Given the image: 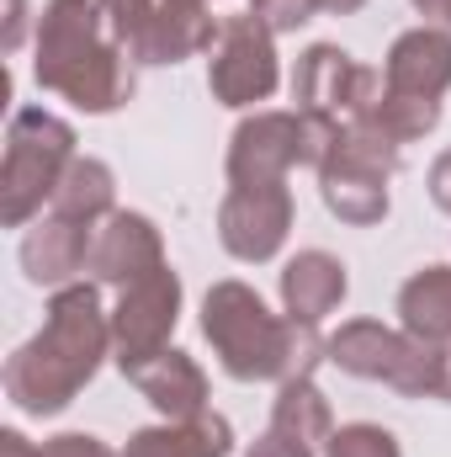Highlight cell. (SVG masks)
Wrapping results in <instances>:
<instances>
[{
	"mask_svg": "<svg viewBox=\"0 0 451 457\" xmlns=\"http://www.w3.org/2000/svg\"><path fill=\"white\" fill-rule=\"evenodd\" d=\"M202 336L234 383H276V388L292 378H314V367L324 361V341H330L308 320L271 314V303L239 277H224L208 287Z\"/></svg>",
	"mask_w": 451,
	"mask_h": 457,
	"instance_id": "3",
	"label": "cell"
},
{
	"mask_svg": "<svg viewBox=\"0 0 451 457\" xmlns=\"http://www.w3.org/2000/svg\"><path fill=\"white\" fill-rule=\"evenodd\" d=\"M298 219L292 187L271 181V187H228L218 203V245L239 266H266L282 255L287 234Z\"/></svg>",
	"mask_w": 451,
	"mask_h": 457,
	"instance_id": "9",
	"label": "cell"
},
{
	"mask_svg": "<svg viewBox=\"0 0 451 457\" xmlns=\"http://www.w3.org/2000/svg\"><path fill=\"white\" fill-rule=\"evenodd\" d=\"M271 426H276L282 436H292V442L324 453V442H330V431H335V410H330V399H324V388H319L314 378H292V383H282L276 399H271Z\"/></svg>",
	"mask_w": 451,
	"mask_h": 457,
	"instance_id": "20",
	"label": "cell"
},
{
	"mask_svg": "<svg viewBox=\"0 0 451 457\" xmlns=\"http://www.w3.org/2000/svg\"><path fill=\"white\" fill-rule=\"evenodd\" d=\"M122 378L138 388V399H149L160 410V420H192V415H208V372L192 351L181 345H165L133 367H122Z\"/></svg>",
	"mask_w": 451,
	"mask_h": 457,
	"instance_id": "13",
	"label": "cell"
},
{
	"mask_svg": "<svg viewBox=\"0 0 451 457\" xmlns=\"http://www.w3.org/2000/svg\"><path fill=\"white\" fill-rule=\"evenodd\" d=\"M441 102H430V96H393V91H382V102L372 107V117H361V122H377L398 149L404 144H420L425 133H436L441 128Z\"/></svg>",
	"mask_w": 451,
	"mask_h": 457,
	"instance_id": "23",
	"label": "cell"
},
{
	"mask_svg": "<svg viewBox=\"0 0 451 457\" xmlns=\"http://www.w3.org/2000/svg\"><path fill=\"white\" fill-rule=\"evenodd\" d=\"M292 102H298V112L361 122L382 102V70L361 64L340 43H308L298 54V70H292Z\"/></svg>",
	"mask_w": 451,
	"mask_h": 457,
	"instance_id": "7",
	"label": "cell"
},
{
	"mask_svg": "<svg viewBox=\"0 0 451 457\" xmlns=\"http://www.w3.org/2000/svg\"><path fill=\"white\" fill-rule=\"evenodd\" d=\"M244 457H319L314 447H303V442H292V436H282L276 426H266L250 447H244Z\"/></svg>",
	"mask_w": 451,
	"mask_h": 457,
	"instance_id": "28",
	"label": "cell"
},
{
	"mask_svg": "<svg viewBox=\"0 0 451 457\" xmlns=\"http://www.w3.org/2000/svg\"><path fill=\"white\" fill-rule=\"evenodd\" d=\"M27 27L37 32V21H32V5H27V0H5V32H0V48H5V54H21V43H27Z\"/></svg>",
	"mask_w": 451,
	"mask_h": 457,
	"instance_id": "29",
	"label": "cell"
},
{
	"mask_svg": "<svg viewBox=\"0 0 451 457\" xmlns=\"http://www.w3.org/2000/svg\"><path fill=\"white\" fill-rule=\"evenodd\" d=\"M404 165V149L377 128V122H345L335 154L324 160V170H350V176H377V181H393Z\"/></svg>",
	"mask_w": 451,
	"mask_h": 457,
	"instance_id": "22",
	"label": "cell"
},
{
	"mask_svg": "<svg viewBox=\"0 0 451 457\" xmlns=\"http://www.w3.org/2000/svg\"><path fill=\"white\" fill-rule=\"evenodd\" d=\"M43 457H122V453L112 442L91 436V431H59V436L43 442Z\"/></svg>",
	"mask_w": 451,
	"mask_h": 457,
	"instance_id": "27",
	"label": "cell"
},
{
	"mask_svg": "<svg viewBox=\"0 0 451 457\" xmlns=\"http://www.w3.org/2000/svg\"><path fill=\"white\" fill-rule=\"evenodd\" d=\"M202 5H213V0H202Z\"/></svg>",
	"mask_w": 451,
	"mask_h": 457,
	"instance_id": "35",
	"label": "cell"
},
{
	"mask_svg": "<svg viewBox=\"0 0 451 457\" xmlns=\"http://www.w3.org/2000/svg\"><path fill=\"white\" fill-rule=\"evenodd\" d=\"M398 330H409L414 341L447 345L451 341V261L420 266L404 287H398Z\"/></svg>",
	"mask_w": 451,
	"mask_h": 457,
	"instance_id": "18",
	"label": "cell"
},
{
	"mask_svg": "<svg viewBox=\"0 0 451 457\" xmlns=\"http://www.w3.org/2000/svg\"><path fill=\"white\" fill-rule=\"evenodd\" d=\"M324 457H404L398 436L377 420H350V426H335L330 442H324Z\"/></svg>",
	"mask_w": 451,
	"mask_h": 457,
	"instance_id": "24",
	"label": "cell"
},
{
	"mask_svg": "<svg viewBox=\"0 0 451 457\" xmlns=\"http://www.w3.org/2000/svg\"><path fill=\"white\" fill-rule=\"evenodd\" d=\"M303 165V112H282V107H260V112L239 117V128L228 133V187H271L287 181Z\"/></svg>",
	"mask_w": 451,
	"mask_h": 457,
	"instance_id": "10",
	"label": "cell"
},
{
	"mask_svg": "<svg viewBox=\"0 0 451 457\" xmlns=\"http://www.w3.org/2000/svg\"><path fill=\"white\" fill-rule=\"evenodd\" d=\"M425 187H430V203L451 213V149H441L436 160H430V170H425Z\"/></svg>",
	"mask_w": 451,
	"mask_h": 457,
	"instance_id": "30",
	"label": "cell"
},
{
	"mask_svg": "<svg viewBox=\"0 0 451 457\" xmlns=\"http://www.w3.org/2000/svg\"><path fill=\"white\" fill-rule=\"evenodd\" d=\"M75 122L48 107H16L5 122V154H0V224L27 228L43 219V208L53 203L75 149Z\"/></svg>",
	"mask_w": 451,
	"mask_h": 457,
	"instance_id": "4",
	"label": "cell"
},
{
	"mask_svg": "<svg viewBox=\"0 0 451 457\" xmlns=\"http://www.w3.org/2000/svg\"><path fill=\"white\" fill-rule=\"evenodd\" d=\"M409 5H414L430 27H447L451 32V0H409Z\"/></svg>",
	"mask_w": 451,
	"mask_h": 457,
	"instance_id": "32",
	"label": "cell"
},
{
	"mask_svg": "<svg viewBox=\"0 0 451 457\" xmlns=\"http://www.w3.org/2000/svg\"><path fill=\"white\" fill-rule=\"evenodd\" d=\"M107 356H112V314L102 309L96 282H70L48 298L43 330L5 356L0 383L21 415L53 420L80 399V388H91Z\"/></svg>",
	"mask_w": 451,
	"mask_h": 457,
	"instance_id": "1",
	"label": "cell"
},
{
	"mask_svg": "<svg viewBox=\"0 0 451 457\" xmlns=\"http://www.w3.org/2000/svg\"><path fill=\"white\" fill-rule=\"evenodd\" d=\"M228 453H234V426L218 410L192 415V420L138 426L122 447V457H228Z\"/></svg>",
	"mask_w": 451,
	"mask_h": 457,
	"instance_id": "17",
	"label": "cell"
},
{
	"mask_svg": "<svg viewBox=\"0 0 451 457\" xmlns=\"http://www.w3.org/2000/svg\"><path fill=\"white\" fill-rule=\"evenodd\" d=\"M382 91L393 96H430L441 102L451 91V32L447 27H409L382 54Z\"/></svg>",
	"mask_w": 451,
	"mask_h": 457,
	"instance_id": "12",
	"label": "cell"
},
{
	"mask_svg": "<svg viewBox=\"0 0 451 457\" xmlns=\"http://www.w3.org/2000/svg\"><path fill=\"white\" fill-rule=\"evenodd\" d=\"M324 361L345 378L393 388L398 399H441V345L414 341L382 320H345L324 341Z\"/></svg>",
	"mask_w": 451,
	"mask_h": 457,
	"instance_id": "5",
	"label": "cell"
},
{
	"mask_svg": "<svg viewBox=\"0 0 451 457\" xmlns=\"http://www.w3.org/2000/svg\"><path fill=\"white\" fill-rule=\"evenodd\" d=\"M319 197H324V208L335 213L340 224H350V228L382 224L388 208H393L388 181H377V176H350V170H319Z\"/></svg>",
	"mask_w": 451,
	"mask_h": 457,
	"instance_id": "21",
	"label": "cell"
},
{
	"mask_svg": "<svg viewBox=\"0 0 451 457\" xmlns=\"http://www.w3.org/2000/svg\"><path fill=\"white\" fill-rule=\"evenodd\" d=\"M154 11H160V0H102V21H107V32H112L117 43L127 48V59H133L138 37L149 32Z\"/></svg>",
	"mask_w": 451,
	"mask_h": 457,
	"instance_id": "25",
	"label": "cell"
},
{
	"mask_svg": "<svg viewBox=\"0 0 451 457\" xmlns=\"http://www.w3.org/2000/svg\"><path fill=\"white\" fill-rule=\"evenodd\" d=\"M91 245H96V228L91 224H70V219H53L48 213V219H37V224L21 234L16 261H21V277L32 287L59 293L80 271H91Z\"/></svg>",
	"mask_w": 451,
	"mask_h": 457,
	"instance_id": "14",
	"label": "cell"
},
{
	"mask_svg": "<svg viewBox=\"0 0 451 457\" xmlns=\"http://www.w3.org/2000/svg\"><path fill=\"white\" fill-rule=\"evenodd\" d=\"M48 213L53 219H70V224H107L117 213V176L107 160H96V154H75L70 160V170H64V181H59V192H53V203H48Z\"/></svg>",
	"mask_w": 451,
	"mask_h": 457,
	"instance_id": "19",
	"label": "cell"
},
{
	"mask_svg": "<svg viewBox=\"0 0 451 457\" xmlns=\"http://www.w3.org/2000/svg\"><path fill=\"white\" fill-rule=\"evenodd\" d=\"M276 293H282V314L308 320V325H324L340 303H345V293H350L345 261L330 255V250H298V255L282 266Z\"/></svg>",
	"mask_w": 451,
	"mask_h": 457,
	"instance_id": "16",
	"label": "cell"
},
{
	"mask_svg": "<svg viewBox=\"0 0 451 457\" xmlns=\"http://www.w3.org/2000/svg\"><path fill=\"white\" fill-rule=\"evenodd\" d=\"M165 266V234L149 213H133V208H117L107 224L96 228V245H91V277L102 287H133L138 277L160 271Z\"/></svg>",
	"mask_w": 451,
	"mask_h": 457,
	"instance_id": "11",
	"label": "cell"
},
{
	"mask_svg": "<svg viewBox=\"0 0 451 457\" xmlns=\"http://www.w3.org/2000/svg\"><path fill=\"white\" fill-rule=\"evenodd\" d=\"M32 80L75 112L112 117L138 91V64L102 21V0H48L32 32Z\"/></svg>",
	"mask_w": 451,
	"mask_h": 457,
	"instance_id": "2",
	"label": "cell"
},
{
	"mask_svg": "<svg viewBox=\"0 0 451 457\" xmlns=\"http://www.w3.org/2000/svg\"><path fill=\"white\" fill-rule=\"evenodd\" d=\"M0 457H43V447L27 442L16 426H0Z\"/></svg>",
	"mask_w": 451,
	"mask_h": 457,
	"instance_id": "31",
	"label": "cell"
},
{
	"mask_svg": "<svg viewBox=\"0 0 451 457\" xmlns=\"http://www.w3.org/2000/svg\"><path fill=\"white\" fill-rule=\"evenodd\" d=\"M361 5H366V0H324V11H330V16H356Z\"/></svg>",
	"mask_w": 451,
	"mask_h": 457,
	"instance_id": "34",
	"label": "cell"
},
{
	"mask_svg": "<svg viewBox=\"0 0 451 457\" xmlns=\"http://www.w3.org/2000/svg\"><path fill=\"white\" fill-rule=\"evenodd\" d=\"M441 404H451V341L441 345Z\"/></svg>",
	"mask_w": 451,
	"mask_h": 457,
	"instance_id": "33",
	"label": "cell"
},
{
	"mask_svg": "<svg viewBox=\"0 0 451 457\" xmlns=\"http://www.w3.org/2000/svg\"><path fill=\"white\" fill-rule=\"evenodd\" d=\"M282 86V54H276V32L260 27L250 11L244 16H228L218 43H213V59H208V91L218 107L234 112H255L260 102H271Z\"/></svg>",
	"mask_w": 451,
	"mask_h": 457,
	"instance_id": "6",
	"label": "cell"
},
{
	"mask_svg": "<svg viewBox=\"0 0 451 457\" xmlns=\"http://www.w3.org/2000/svg\"><path fill=\"white\" fill-rule=\"evenodd\" d=\"M181 303H186V287H181V271L165 261L160 271L138 277L133 287L117 293L112 309V361L117 367H133L154 351H165L176 325H181Z\"/></svg>",
	"mask_w": 451,
	"mask_h": 457,
	"instance_id": "8",
	"label": "cell"
},
{
	"mask_svg": "<svg viewBox=\"0 0 451 457\" xmlns=\"http://www.w3.org/2000/svg\"><path fill=\"white\" fill-rule=\"evenodd\" d=\"M319 11H324V0H250V16H255L260 27H271L276 37L308 27Z\"/></svg>",
	"mask_w": 451,
	"mask_h": 457,
	"instance_id": "26",
	"label": "cell"
},
{
	"mask_svg": "<svg viewBox=\"0 0 451 457\" xmlns=\"http://www.w3.org/2000/svg\"><path fill=\"white\" fill-rule=\"evenodd\" d=\"M224 21L202 0H160L149 32L133 48V64H186L197 54H213Z\"/></svg>",
	"mask_w": 451,
	"mask_h": 457,
	"instance_id": "15",
	"label": "cell"
}]
</instances>
